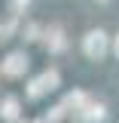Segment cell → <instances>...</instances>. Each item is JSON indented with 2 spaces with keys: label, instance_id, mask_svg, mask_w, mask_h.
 <instances>
[{
  "label": "cell",
  "instance_id": "1",
  "mask_svg": "<svg viewBox=\"0 0 119 123\" xmlns=\"http://www.w3.org/2000/svg\"><path fill=\"white\" fill-rule=\"evenodd\" d=\"M86 49H89V55H101V52H104V34H101V31H98V34H89Z\"/></svg>",
  "mask_w": 119,
  "mask_h": 123
},
{
  "label": "cell",
  "instance_id": "2",
  "mask_svg": "<svg viewBox=\"0 0 119 123\" xmlns=\"http://www.w3.org/2000/svg\"><path fill=\"white\" fill-rule=\"evenodd\" d=\"M21 62H25L21 55H12V59H9V65H6V71H12V74H15V71L21 68Z\"/></svg>",
  "mask_w": 119,
  "mask_h": 123
},
{
  "label": "cell",
  "instance_id": "3",
  "mask_svg": "<svg viewBox=\"0 0 119 123\" xmlns=\"http://www.w3.org/2000/svg\"><path fill=\"white\" fill-rule=\"evenodd\" d=\"M116 52H119V40H116Z\"/></svg>",
  "mask_w": 119,
  "mask_h": 123
}]
</instances>
